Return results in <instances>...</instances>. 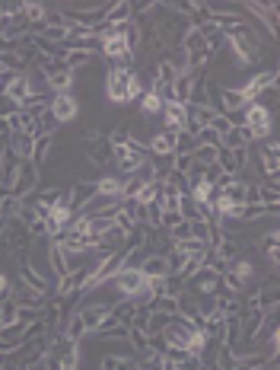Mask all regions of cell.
<instances>
[{
  "instance_id": "4316f807",
  "label": "cell",
  "mask_w": 280,
  "mask_h": 370,
  "mask_svg": "<svg viewBox=\"0 0 280 370\" xmlns=\"http://www.w3.org/2000/svg\"><path fill=\"white\" fill-rule=\"evenodd\" d=\"M45 13H48V7H45V3H35V0H23V13H19V17L26 19L29 23V29H42L45 26Z\"/></svg>"
},
{
  "instance_id": "e575fe53",
  "label": "cell",
  "mask_w": 280,
  "mask_h": 370,
  "mask_svg": "<svg viewBox=\"0 0 280 370\" xmlns=\"http://www.w3.org/2000/svg\"><path fill=\"white\" fill-rule=\"evenodd\" d=\"M217 153H220V147H204V144H198V147L191 150V160H194V166H213L217 163Z\"/></svg>"
},
{
  "instance_id": "9c48e42d",
  "label": "cell",
  "mask_w": 280,
  "mask_h": 370,
  "mask_svg": "<svg viewBox=\"0 0 280 370\" xmlns=\"http://www.w3.org/2000/svg\"><path fill=\"white\" fill-rule=\"evenodd\" d=\"M29 93H32V80H29V74H13V80H10L7 89H3V99H7L13 109H19L23 102H26Z\"/></svg>"
},
{
  "instance_id": "f1b7e54d",
  "label": "cell",
  "mask_w": 280,
  "mask_h": 370,
  "mask_svg": "<svg viewBox=\"0 0 280 370\" xmlns=\"http://www.w3.org/2000/svg\"><path fill=\"white\" fill-rule=\"evenodd\" d=\"M86 157L96 163V166H105V163H112V144L99 138V141H89L86 144Z\"/></svg>"
},
{
  "instance_id": "f35d334b",
  "label": "cell",
  "mask_w": 280,
  "mask_h": 370,
  "mask_svg": "<svg viewBox=\"0 0 280 370\" xmlns=\"http://www.w3.org/2000/svg\"><path fill=\"white\" fill-rule=\"evenodd\" d=\"M64 335H67L70 342H80L83 335H89L86 326H83V319H80V313H73V316H70V323H67V329H64Z\"/></svg>"
},
{
  "instance_id": "d590c367",
  "label": "cell",
  "mask_w": 280,
  "mask_h": 370,
  "mask_svg": "<svg viewBox=\"0 0 280 370\" xmlns=\"http://www.w3.org/2000/svg\"><path fill=\"white\" fill-rule=\"evenodd\" d=\"M102 370H137V361L124 358V354H105V358H102Z\"/></svg>"
},
{
  "instance_id": "60d3db41",
  "label": "cell",
  "mask_w": 280,
  "mask_h": 370,
  "mask_svg": "<svg viewBox=\"0 0 280 370\" xmlns=\"http://www.w3.org/2000/svg\"><path fill=\"white\" fill-rule=\"evenodd\" d=\"M198 144H204V147H220V134L213 128H201V131L194 134V147Z\"/></svg>"
},
{
  "instance_id": "d6a6232c",
  "label": "cell",
  "mask_w": 280,
  "mask_h": 370,
  "mask_svg": "<svg viewBox=\"0 0 280 370\" xmlns=\"http://www.w3.org/2000/svg\"><path fill=\"white\" fill-rule=\"evenodd\" d=\"M258 202L268 208V214H274L280 208V188L277 182H261L258 185Z\"/></svg>"
},
{
  "instance_id": "7bdbcfd3",
  "label": "cell",
  "mask_w": 280,
  "mask_h": 370,
  "mask_svg": "<svg viewBox=\"0 0 280 370\" xmlns=\"http://www.w3.org/2000/svg\"><path fill=\"white\" fill-rule=\"evenodd\" d=\"M182 224V214L178 211H159V227L163 230H172V227H178Z\"/></svg>"
},
{
  "instance_id": "e0dca14e",
  "label": "cell",
  "mask_w": 280,
  "mask_h": 370,
  "mask_svg": "<svg viewBox=\"0 0 280 370\" xmlns=\"http://www.w3.org/2000/svg\"><path fill=\"white\" fill-rule=\"evenodd\" d=\"M32 147H35L32 134H10L7 138V150L19 160V163H23V160H32Z\"/></svg>"
},
{
  "instance_id": "3957f363",
  "label": "cell",
  "mask_w": 280,
  "mask_h": 370,
  "mask_svg": "<svg viewBox=\"0 0 280 370\" xmlns=\"http://www.w3.org/2000/svg\"><path fill=\"white\" fill-rule=\"evenodd\" d=\"M194 332H198V329H194L188 319L172 316V319L166 323V329L159 332V338L166 342V348H185V351H188V345H191Z\"/></svg>"
},
{
  "instance_id": "7c38bea8",
  "label": "cell",
  "mask_w": 280,
  "mask_h": 370,
  "mask_svg": "<svg viewBox=\"0 0 280 370\" xmlns=\"http://www.w3.org/2000/svg\"><path fill=\"white\" fill-rule=\"evenodd\" d=\"M261 173L268 176V182H277V173H280V147L277 141H261Z\"/></svg>"
},
{
  "instance_id": "484cf974",
  "label": "cell",
  "mask_w": 280,
  "mask_h": 370,
  "mask_svg": "<svg viewBox=\"0 0 280 370\" xmlns=\"http://www.w3.org/2000/svg\"><path fill=\"white\" fill-rule=\"evenodd\" d=\"M51 147H54V134H35V147H32V160L29 163H35V166L42 169L45 160L51 157Z\"/></svg>"
},
{
  "instance_id": "cb8c5ba5",
  "label": "cell",
  "mask_w": 280,
  "mask_h": 370,
  "mask_svg": "<svg viewBox=\"0 0 280 370\" xmlns=\"http://www.w3.org/2000/svg\"><path fill=\"white\" fill-rule=\"evenodd\" d=\"M48 265H51V274L61 281L64 274H70L67 268V252H64V246H58V243H48Z\"/></svg>"
},
{
  "instance_id": "7402d4cb",
  "label": "cell",
  "mask_w": 280,
  "mask_h": 370,
  "mask_svg": "<svg viewBox=\"0 0 280 370\" xmlns=\"http://www.w3.org/2000/svg\"><path fill=\"white\" fill-rule=\"evenodd\" d=\"M191 87H194V74H178V80H175L172 87H169V99H172V102H182V106H188Z\"/></svg>"
},
{
  "instance_id": "ac0fdd59",
  "label": "cell",
  "mask_w": 280,
  "mask_h": 370,
  "mask_svg": "<svg viewBox=\"0 0 280 370\" xmlns=\"http://www.w3.org/2000/svg\"><path fill=\"white\" fill-rule=\"evenodd\" d=\"M42 80H45V87H48V93H70V87L77 83V74H70L67 67H61V71L48 74Z\"/></svg>"
},
{
  "instance_id": "bcb514c9",
  "label": "cell",
  "mask_w": 280,
  "mask_h": 370,
  "mask_svg": "<svg viewBox=\"0 0 280 370\" xmlns=\"http://www.w3.org/2000/svg\"><path fill=\"white\" fill-rule=\"evenodd\" d=\"M0 370H3V364H0Z\"/></svg>"
},
{
  "instance_id": "4dcf8cb0",
  "label": "cell",
  "mask_w": 280,
  "mask_h": 370,
  "mask_svg": "<svg viewBox=\"0 0 280 370\" xmlns=\"http://www.w3.org/2000/svg\"><path fill=\"white\" fill-rule=\"evenodd\" d=\"M159 188H163V182H153V179H150V182H140L131 202H134V204H143V208H147V204H156Z\"/></svg>"
},
{
  "instance_id": "ba28073f",
  "label": "cell",
  "mask_w": 280,
  "mask_h": 370,
  "mask_svg": "<svg viewBox=\"0 0 280 370\" xmlns=\"http://www.w3.org/2000/svg\"><path fill=\"white\" fill-rule=\"evenodd\" d=\"M248 153L252 150L248 147H239V150H220L217 153V166L226 173L229 179H236L239 173H242L245 166H248Z\"/></svg>"
},
{
  "instance_id": "8d00e7d4",
  "label": "cell",
  "mask_w": 280,
  "mask_h": 370,
  "mask_svg": "<svg viewBox=\"0 0 280 370\" xmlns=\"http://www.w3.org/2000/svg\"><path fill=\"white\" fill-rule=\"evenodd\" d=\"M124 342L131 345V348H134L137 354L150 351V335L143 332V329H134V326H131V329H128V338H124Z\"/></svg>"
},
{
  "instance_id": "7a4b0ae2",
  "label": "cell",
  "mask_w": 280,
  "mask_h": 370,
  "mask_svg": "<svg viewBox=\"0 0 280 370\" xmlns=\"http://www.w3.org/2000/svg\"><path fill=\"white\" fill-rule=\"evenodd\" d=\"M242 124L252 131L255 141H268L271 138V128H274V115L271 109H264L261 102H248L242 109Z\"/></svg>"
},
{
  "instance_id": "74e56055",
  "label": "cell",
  "mask_w": 280,
  "mask_h": 370,
  "mask_svg": "<svg viewBox=\"0 0 280 370\" xmlns=\"http://www.w3.org/2000/svg\"><path fill=\"white\" fill-rule=\"evenodd\" d=\"M137 370H163V354L159 351H143L140 354V361H137Z\"/></svg>"
},
{
  "instance_id": "f6af8a7d",
  "label": "cell",
  "mask_w": 280,
  "mask_h": 370,
  "mask_svg": "<svg viewBox=\"0 0 280 370\" xmlns=\"http://www.w3.org/2000/svg\"><path fill=\"white\" fill-rule=\"evenodd\" d=\"M10 138V124H7V115H0V141Z\"/></svg>"
},
{
  "instance_id": "2e32d148",
  "label": "cell",
  "mask_w": 280,
  "mask_h": 370,
  "mask_svg": "<svg viewBox=\"0 0 280 370\" xmlns=\"http://www.w3.org/2000/svg\"><path fill=\"white\" fill-rule=\"evenodd\" d=\"M245 10H252L255 19H261L268 36H277V3H245Z\"/></svg>"
},
{
  "instance_id": "4fadbf2b",
  "label": "cell",
  "mask_w": 280,
  "mask_h": 370,
  "mask_svg": "<svg viewBox=\"0 0 280 370\" xmlns=\"http://www.w3.org/2000/svg\"><path fill=\"white\" fill-rule=\"evenodd\" d=\"M10 300H16L19 307H32V309H45L48 303H45V294L32 291V287H26L23 281L10 284Z\"/></svg>"
},
{
  "instance_id": "9a60e30c",
  "label": "cell",
  "mask_w": 280,
  "mask_h": 370,
  "mask_svg": "<svg viewBox=\"0 0 280 370\" xmlns=\"http://www.w3.org/2000/svg\"><path fill=\"white\" fill-rule=\"evenodd\" d=\"M108 313H112V307H108V303H89V307L80 309V319H83L86 332H99V326L108 319Z\"/></svg>"
},
{
  "instance_id": "603a6c76",
  "label": "cell",
  "mask_w": 280,
  "mask_h": 370,
  "mask_svg": "<svg viewBox=\"0 0 280 370\" xmlns=\"http://www.w3.org/2000/svg\"><path fill=\"white\" fill-rule=\"evenodd\" d=\"M23 208H26L23 198H16V195H10V192H0V221H16L19 214H23Z\"/></svg>"
},
{
  "instance_id": "ee69618b",
  "label": "cell",
  "mask_w": 280,
  "mask_h": 370,
  "mask_svg": "<svg viewBox=\"0 0 280 370\" xmlns=\"http://www.w3.org/2000/svg\"><path fill=\"white\" fill-rule=\"evenodd\" d=\"M191 166H194L191 153H175V157H172V169H178V173H188Z\"/></svg>"
},
{
  "instance_id": "f546056e",
  "label": "cell",
  "mask_w": 280,
  "mask_h": 370,
  "mask_svg": "<svg viewBox=\"0 0 280 370\" xmlns=\"http://www.w3.org/2000/svg\"><path fill=\"white\" fill-rule=\"evenodd\" d=\"M128 19H131V3H128V0L108 3V10H105V26H121Z\"/></svg>"
},
{
  "instance_id": "836d02e7",
  "label": "cell",
  "mask_w": 280,
  "mask_h": 370,
  "mask_svg": "<svg viewBox=\"0 0 280 370\" xmlns=\"http://www.w3.org/2000/svg\"><path fill=\"white\" fill-rule=\"evenodd\" d=\"M245 185L248 182H242V179H229V182L220 188V195H223L229 204H236L239 208V204H245Z\"/></svg>"
},
{
  "instance_id": "5b68a950",
  "label": "cell",
  "mask_w": 280,
  "mask_h": 370,
  "mask_svg": "<svg viewBox=\"0 0 280 370\" xmlns=\"http://www.w3.org/2000/svg\"><path fill=\"white\" fill-rule=\"evenodd\" d=\"M38 166L35 163H29V160H23L19 163V173H16V182H13V188H10V195H16V198H23L26 202L29 195L38 188Z\"/></svg>"
},
{
  "instance_id": "8fae6325",
  "label": "cell",
  "mask_w": 280,
  "mask_h": 370,
  "mask_svg": "<svg viewBox=\"0 0 280 370\" xmlns=\"http://www.w3.org/2000/svg\"><path fill=\"white\" fill-rule=\"evenodd\" d=\"M67 192H70V214H83L86 204L99 195V188H96V182H77L73 188H67Z\"/></svg>"
},
{
  "instance_id": "ffe728a7",
  "label": "cell",
  "mask_w": 280,
  "mask_h": 370,
  "mask_svg": "<svg viewBox=\"0 0 280 370\" xmlns=\"http://www.w3.org/2000/svg\"><path fill=\"white\" fill-rule=\"evenodd\" d=\"M93 58H96V54L83 52V48H67V52L61 54L64 67H67L70 74H77V71H83V67H89V64H93Z\"/></svg>"
},
{
  "instance_id": "52a82bcc",
  "label": "cell",
  "mask_w": 280,
  "mask_h": 370,
  "mask_svg": "<svg viewBox=\"0 0 280 370\" xmlns=\"http://www.w3.org/2000/svg\"><path fill=\"white\" fill-rule=\"evenodd\" d=\"M271 87H277V67H264V71H258L245 87H239V89H242V96L248 99V102H258V96L268 93Z\"/></svg>"
},
{
  "instance_id": "b9f144b4",
  "label": "cell",
  "mask_w": 280,
  "mask_h": 370,
  "mask_svg": "<svg viewBox=\"0 0 280 370\" xmlns=\"http://www.w3.org/2000/svg\"><path fill=\"white\" fill-rule=\"evenodd\" d=\"M105 141L112 144V147H128V144L134 141V134L128 131V128H115V131L108 134V138H105Z\"/></svg>"
},
{
  "instance_id": "5bb4252c",
  "label": "cell",
  "mask_w": 280,
  "mask_h": 370,
  "mask_svg": "<svg viewBox=\"0 0 280 370\" xmlns=\"http://www.w3.org/2000/svg\"><path fill=\"white\" fill-rule=\"evenodd\" d=\"M163 122H166L169 131H182L185 122H188V106H182V102H172V99H166L163 102Z\"/></svg>"
},
{
  "instance_id": "44dd1931",
  "label": "cell",
  "mask_w": 280,
  "mask_h": 370,
  "mask_svg": "<svg viewBox=\"0 0 280 370\" xmlns=\"http://www.w3.org/2000/svg\"><path fill=\"white\" fill-rule=\"evenodd\" d=\"M277 246H280V233H277V230H268V233L258 239V249L268 256V265H271V268H277V265H280V249Z\"/></svg>"
},
{
  "instance_id": "277c9868",
  "label": "cell",
  "mask_w": 280,
  "mask_h": 370,
  "mask_svg": "<svg viewBox=\"0 0 280 370\" xmlns=\"http://www.w3.org/2000/svg\"><path fill=\"white\" fill-rule=\"evenodd\" d=\"M51 345L54 348H48V354H51L64 370H77L80 367V342H70L67 335H58V338H51Z\"/></svg>"
},
{
  "instance_id": "83f0119b",
  "label": "cell",
  "mask_w": 280,
  "mask_h": 370,
  "mask_svg": "<svg viewBox=\"0 0 280 370\" xmlns=\"http://www.w3.org/2000/svg\"><path fill=\"white\" fill-rule=\"evenodd\" d=\"M163 102H166V99L159 96L156 89H143V96H140V115H143V118H156V115L163 112Z\"/></svg>"
},
{
  "instance_id": "1f68e13d",
  "label": "cell",
  "mask_w": 280,
  "mask_h": 370,
  "mask_svg": "<svg viewBox=\"0 0 280 370\" xmlns=\"http://www.w3.org/2000/svg\"><path fill=\"white\" fill-rule=\"evenodd\" d=\"M96 188H99V195H105V198H115V202H121L124 179H121V176H102V179H96Z\"/></svg>"
},
{
  "instance_id": "d6986e66",
  "label": "cell",
  "mask_w": 280,
  "mask_h": 370,
  "mask_svg": "<svg viewBox=\"0 0 280 370\" xmlns=\"http://www.w3.org/2000/svg\"><path fill=\"white\" fill-rule=\"evenodd\" d=\"M255 138H252V131H248V128H229L226 134H223V138H220V150H239V147H248V144H252Z\"/></svg>"
},
{
  "instance_id": "8992f818",
  "label": "cell",
  "mask_w": 280,
  "mask_h": 370,
  "mask_svg": "<svg viewBox=\"0 0 280 370\" xmlns=\"http://www.w3.org/2000/svg\"><path fill=\"white\" fill-rule=\"evenodd\" d=\"M48 112L58 118V124L73 122V118H80V99L73 93H54L51 102H48Z\"/></svg>"
},
{
  "instance_id": "30bf717a",
  "label": "cell",
  "mask_w": 280,
  "mask_h": 370,
  "mask_svg": "<svg viewBox=\"0 0 280 370\" xmlns=\"http://www.w3.org/2000/svg\"><path fill=\"white\" fill-rule=\"evenodd\" d=\"M140 274H143L147 281H163V278H169V274H172L169 259L163 256V252H150V256L140 262Z\"/></svg>"
},
{
  "instance_id": "ab89813d",
  "label": "cell",
  "mask_w": 280,
  "mask_h": 370,
  "mask_svg": "<svg viewBox=\"0 0 280 370\" xmlns=\"http://www.w3.org/2000/svg\"><path fill=\"white\" fill-rule=\"evenodd\" d=\"M16 300H3V303H0V326H13V323H16Z\"/></svg>"
},
{
  "instance_id": "d4e9b609",
  "label": "cell",
  "mask_w": 280,
  "mask_h": 370,
  "mask_svg": "<svg viewBox=\"0 0 280 370\" xmlns=\"http://www.w3.org/2000/svg\"><path fill=\"white\" fill-rule=\"evenodd\" d=\"M143 307L150 313H163V316H175L178 313V297H169V294H156V297H150Z\"/></svg>"
},
{
  "instance_id": "6da1fadb",
  "label": "cell",
  "mask_w": 280,
  "mask_h": 370,
  "mask_svg": "<svg viewBox=\"0 0 280 370\" xmlns=\"http://www.w3.org/2000/svg\"><path fill=\"white\" fill-rule=\"evenodd\" d=\"M105 96L115 106H128L134 99L143 96V80L134 71H124V67H112L105 74Z\"/></svg>"
}]
</instances>
